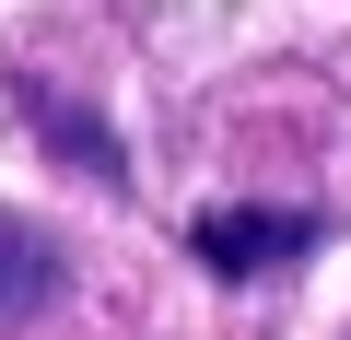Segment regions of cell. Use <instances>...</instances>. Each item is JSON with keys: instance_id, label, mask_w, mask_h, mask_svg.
<instances>
[{"instance_id": "cell-1", "label": "cell", "mask_w": 351, "mask_h": 340, "mask_svg": "<svg viewBox=\"0 0 351 340\" xmlns=\"http://www.w3.org/2000/svg\"><path fill=\"white\" fill-rule=\"evenodd\" d=\"M188 258H199V270H223V282L281 270V258H316V212H258V200L199 212V223H188Z\"/></svg>"}, {"instance_id": "cell-2", "label": "cell", "mask_w": 351, "mask_h": 340, "mask_svg": "<svg viewBox=\"0 0 351 340\" xmlns=\"http://www.w3.org/2000/svg\"><path fill=\"white\" fill-rule=\"evenodd\" d=\"M59 293V247L24 223V212H0V328H12V317H36Z\"/></svg>"}]
</instances>
